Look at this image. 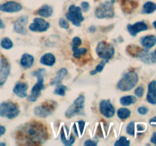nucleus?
Segmentation results:
<instances>
[{
  "mask_svg": "<svg viewBox=\"0 0 156 146\" xmlns=\"http://www.w3.org/2000/svg\"><path fill=\"white\" fill-rule=\"evenodd\" d=\"M16 139L23 144H41L49 138L47 127L40 121L24 123L16 132Z\"/></svg>",
  "mask_w": 156,
  "mask_h": 146,
  "instance_id": "nucleus-1",
  "label": "nucleus"
},
{
  "mask_svg": "<svg viewBox=\"0 0 156 146\" xmlns=\"http://www.w3.org/2000/svg\"><path fill=\"white\" fill-rule=\"evenodd\" d=\"M46 74V70L44 68H39L33 71L32 75L37 78V82L33 87L30 95L27 97V100L30 102H35L38 99L41 94V91L44 88V76Z\"/></svg>",
  "mask_w": 156,
  "mask_h": 146,
  "instance_id": "nucleus-2",
  "label": "nucleus"
},
{
  "mask_svg": "<svg viewBox=\"0 0 156 146\" xmlns=\"http://www.w3.org/2000/svg\"><path fill=\"white\" fill-rule=\"evenodd\" d=\"M138 81V75L135 71H129V72L125 73L122 78L117 83V88L123 92L129 91L136 86Z\"/></svg>",
  "mask_w": 156,
  "mask_h": 146,
  "instance_id": "nucleus-3",
  "label": "nucleus"
},
{
  "mask_svg": "<svg viewBox=\"0 0 156 146\" xmlns=\"http://www.w3.org/2000/svg\"><path fill=\"white\" fill-rule=\"evenodd\" d=\"M20 113L19 107L15 103L11 101H4L0 103V116L8 119H14Z\"/></svg>",
  "mask_w": 156,
  "mask_h": 146,
  "instance_id": "nucleus-4",
  "label": "nucleus"
},
{
  "mask_svg": "<svg viewBox=\"0 0 156 146\" xmlns=\"http://www.w3.org/2000/svg\"><path fill=\"white\" fill-rule=\"evenodd\" d=\"M114 0H109L99 5L95 10V16L98 18H112L114 17Z\"/></svg>",
  "mask_w": 156,
  "mask_h": 146,
  "instance_id": "nucleus-5",
  "label": "nucleus"
},
{
  "mask_svg": "<svg viewBox=\"0 0 156 146\" xmlns=\"http://www.w3.org/2000/svg\"><path fill=\"white\" fill-rule=\"evenodd\" d=\"M85 96L82 95V94L79 95L74 100L73 104L66 111V117L68 119H70L79 115V114L82 113V111L84 110V107H85Z\"/></svg>",
  "mask_w": 156,
  "mask_h": 146,
  "instance_id": "nucleus-6",
  "label": "nucleus"
},
{
  "mask_svg": "<svg viewBox=\"0 0 156 146\" xmlns=\"http://www.w3.org/2000/svg\"><path fill=\"white\" fill-rule=\"evenodd\" d=\"M96 53L102 59L108 61L114 57L115 50L112 44L108 43L105 41H101L96 47Z\"/></svg>",
  "mask_w": 156,
  "mask_h": 146,
  "instance_id": "nucleus-7",
  "label": "nucleus"
},
{
  "mask_svg": "<svg viewBox=\"0 0 156 146\" xmlns=\"http://www.w3.org/2000/svg\"><path fill=\"white\" fill-rule=\"evenodd\" d=\"M66 17L69 21H71L73 25L76 27H80L81 23L84 21L82 9L80 7L75 5H71L69 6V12L66 14Z\"/></svg>",
  "mask_w": 156,
  "mask_h": 146,
  "instance_id": "nucleus-8",
  "label": "nucleus"
},
{
  "mask_svg": "<svg viewBox=\"0 0 156 146\" xmlns=\"http://www.w3.org/2000/svg\"><path fill=\"white\" fill-rule=\"evenodd\" d=\"M56 102L53 100H47L34 108V114L38 117L46 118L53 113L56 109Z\"/></svg>",
  "mask_w": 156,
  "mask_h": 146,
  "instance_id": "nucleus-9",
  "label": "nucleus"
},
{
  "mask_svg": "<svg viewBox=\"0 0 156 146\" xmlns=\"http://www.w3.org/2000/svg\"><path fill=\"white\" fill-rule=\"evenodd\" d=\"M11 65L6 57L2 56L0 58V88L3 86L10 75Z\"/></svg>",
  "mask_w": 156,
  "mask_h": 146,
  "instance_id": "nucleus-10",
  "label": "nucleus"
},
{
  "mask_svg": "<svg viewBox=\"0 0 156 146\" xmlns=\"http://www.w3.org/2000/svg\"><path fill=\"white\" fill-rule=\"evenodd\" d=\"M50 23L44 18H35L33 22L29 25V30L33 32H45L50 28Z\"/></svg>",
  "mask_w": 156,
  "mask_h": 146,
  "instance_id": "nucleus-11",
  "label": "nucleus"
},
{
  "mask_svg": "<svg viewBox=\"0 0 156 146\" xmlns=\"http://www.w3.org/2000/svg\"><path fill=\"white\" fill-rule=\"evenodd\" d=\"M100 112L106 118H111L115 114V108L110 100H103L99 105Z\"/></svg>",
  "mask_w": 156,
  "mask_h": 146,
  "instance_id": "nucleus-12",
  "label": "nucleus"
},
{
  "mask_svg": "<svg viewBox=\"0 0 156 146\" xmlns=\"http://www.w3.org/2000/svg\"><path fill=\"white\" fill-rule=\"evenodd\" d=\"M22 9V5L15 1H9L0 5V11L8 13H15L20 12Z\"/></svg>",
  "mask_w": 156,
  "mask_h": 146,
  "instance_id": "nucleus-13",
  "label": "nucleus"
},
{
  "mask_svg": "<svg viewBox=\"0 0 156 146\" xmlns=\"http://www.w3.org/2000/svg\"><path fill=\"white\" fill-rule=\"evenodd\" d=\"M27 21H28V18L27 16L20 17L14 24V30L19 34L25 35L27 33L26 24H27Z\"/></svg>",
  "mask_w": 156,
  "mask_h": 146,
  "instance_id": "nucleus-14",
  "label": "nucleus"
},
{
  "mask_svg": "<svg viewBox=\"0 0 156 146\" xmlns=\"http://www.w3.org/2000/svg\"><path fill=\"white\" fill-rule=\"evenodd\" d=\"M127 30L131 36H136L137 33L148 30V25L143 21H140V22H136L133 24H128Z\"/></svg>",
  "mask_w": 156,
  "mask_h": 146,
  "instance_id": "nucleus-15",
  "label": "nucleus"
},
{
  "mask_svg": "<svg viewBox=\"0 0 156 146\" xmlns=\"http://www.w3.org/2000/svg\"><path fill=\"white\" fill-rule=\"evenodd\" d=\"M146 100L151 104H156V81H152L148 85Z\"/></svg>",
  "mask_w": 156,
  "mask_h": 146,
  "instance_id": "nucleus-16",
  "label": "nucleus"
},
{
  "mask_svg": "<svg viewBox=\"0 0 156 146\" xmlns=\"http://www.w3.org/2000/svg\"><path fill=\"white\" fill-rule=\"evenodd\" d=\"M27 89H28V85L25 82H18L15 85L13 88V91L17 96H18L21 98L27 97Z\"/></svg>",
  "mask_w": 156,
  "mask_h": 146,
  "instance_id": "nucleus-17",
  "label": "nucleus"
},
{
  "mask_svg": "<svg viewBox=\"0 0 156 146\" xmlns=\"http://www.w3.org/2000/svg\"><path fill=\"white\" fill-rule=\"evenodd\" d=\"M142 46L146 50H149L156 44V36L154 35H147L140 39Z\"/></svg>",
  "mask_w": 156,
  "mask_h": 146,
  "instance_id": "nucleus-18",
  "label": "nucleus"
},
{
  "mask_svg": "<svg viewBox=\"0 0 156 146\" xmlns=\"http://www.w3.org/2000/svg\"><path fill=\"white\" fill-rule=\"evenodd\" d=\"M138 6L137 0H122V9L126 13H132Z\"/></svg>",
  "mask_w": 156,
  "mask_h": 146,
  "instance_id": "nucleus-19",
  "label": "nucleus"
},
{
  "mask_svg": "<svg viewBox=\"0 0 156 146\" xmlns=\"http://www.w3.org/2000/svg\"><path fill=\"white\" fill-rule=\"evenodd\" d=\"M34 62V58L33 56L28 53H24L21 56L20 63L24 68H29L33 65Z\"/></svg>",
  "mask_w": 156,
  "mask_h": 146,
  "instance_id": "nucleus-20",
  "label": "nucleus"
},
{
  "mask_svg": "<svg viewBox=\"0 0 156 146\" xmlns=\"http://www.w3.org/2000/svg\"><path fill=\"white\" fill-rule=\"evenodd\" d=\"M40 62L41 64L47 66H53L56 62V57L52 53H45L40 59Z\"/></svg>",
  "mask_w": 156,
  "mask_h": 146,
  "instance_id": "nucleus-21",
  "label": "nucleus"
},
{
  "mask_svg": "<svg viewBox=\"0 0 156 146\" xmlns=\"http://www.w3.org/2000/svg\"><path fill=\"white\" fill-rule=\"evenodd\" d=\"M68 74V71L66 68H62L59 70V71L56 72V76H55L54 78H53L52 82H50V85H56L57 84H59L62 82V81L63 80L64 78Z\"/></svg>",
  "mask_w": 156,
  "mask_h": 146,
  "instance_id": "nucleus-22",
  "label": "nucleus"
},
{
  "mask_svg": "<svg viewBox=\"0 0 156 146\" xmlns=\"http://www.w3.org/2000/svg\"><path fill=\"white\" fill-rule=\"evenodd\" d=\"M53 10L51 6L48 5H44L37 11L36 14L43 18H49L53 15Z\"/></svg>",
  "mask_w": 156,
  "mask_h": 146,
  "instance_id": "nucleus-23",
  "label": "nucleus"
},
{
  "mask_svg": "<svg viewBox=\"0 0 156 146\" xmlns=\"http://www.w3.org/2000/svg\"><path fill=\"white\" fill-rule=\"evenodd\" d=\"M60 138H61V141H62V143H63L65 145H67V146L72 145V144H74L75 142V137L73 136V135H71L69 138H67V136H66V133L65 132H64L63 128H62V130H61Z\"/></svg>",
  "mask_w": 156,
  "mask_h": 146,
  "instance_id": "nucleus-24",
  "label": "nucleus"
},
{
  "mask_svg": "<svg viewBox=\"0 0 156 146\" xmlns=\"http://www.w3.org/2000/svg\"><path fill=\"white\" fill-rule=\"evenodd\" d=\"M156 10V4L152 2H147L143 5L142 13L143 14H152Z\"/></svg>",
  "mask_w": 156,
  "mask_h": 146,
  "instance_id": "nucleus-25",
  "label": "nucleus"
},
{
  "mask_svg": "<svg viewBox=\"0 0 156 146\" xmlns=\"http://www.w3.org/2000/svg\"><path fill=\"white\" fill-rule=\"evenodd\" d=\"M136 101V98L133 95L123 96L120 98V102L123 106H129L131 104H133Z\"/></svg>",
  "mask_w": 156,
  "mask_h": 146,
  "instance_id": "nucleus-26",
  "label": "nucleus"
},
{
  "mask_svg": "<svg viewBox=\"0 0 156 146\" xmlns=\"http://www.w3.org/2000/svg\"><path fill=\"white\" fill-rule=\"evenodd\" d=\"M131 115V112L127 108L122 107L117 110V116L120 120H126L129 118Z\"/></svg>",
  "mask_w": 156,
  "mask_h": 146,
  "instance_id": "nucleus-27",
  "label": "nucleus"
},
{
  "mask_svg": "<svg viewBox=\"0 0 156 146\" xmlns=\"http://www.w3.org/2000/svg\"><path fill=\"white\" fill-rule=\"evenodd\" d=\"M142 50H143V49H141L140 47L135 45H129V47H127L128 53L130 54V56H136V57H138L140 53H141Z\"/></svg>",
  "mask_w": 156,
  "mask_h": 146,
  "instance_id": "nucleus-28",
  "label": "nucleus"
},
{
  "mask_svg": "<svg viewBox=\"0 0 156 146\" xmlns=\"http://www.w3.org/2000/svg\"><path fill=\"white\" fill-rule=\"evenodd\" d=\"M73 50V57L76 58V59H80L82 56H85L87 53V52H88L87 49L85 48V47H82V48L78 47V48L73 49V50Z\"/></svg>",
  "mask_w": 156,
  "mask_h": 146,
  "instance_id": "nucleus-29",
  "label": "nucleus"
},
{
  "mask_svg": "<svg viewBox=\"0 0 156 146\" xmlns=\"http://www.w3.org/2000/svg\"><path fill=\"white\" fill-rule=\"evenodd\" d=\"M84 127H85V122L84 121H79L78 123H74L73 126V129H74L75 132L77 135V131H78V136L82 135V132L84 131Z\"/></svg>",
  "mask_w": 156,
  "mask_h": 146,
  "instance_id": "nucleus-30",
  "label": "nucleus"
},
{
  "mask_svg": "<svg viewBox=\"0 0 156 146\" xmlns=\"http://www.w3.org/2000/svg\"><path fill=\"white\" fill-rule=\"evenodd\" d=\"M56 87L54 90V94L59 96H65L66 91L67 88L65 85H62L61 83L56 85Z\"/></svg>",
  "mask_w": 156,
  "mask_h": 146,
  "instance_id": "nucleus-31",
  "label": "nucleus"
},
{
  "mask_svg": "<svg viewBox=\"0 0 156 146\" xmlns=\"http://www.w3.org/2000/svg\"><path fill=\"white\" fill-rule=\"evenodd\" d=\"M1 47L5 50H10L13 47V43L9 37H5L2 40Z\"/></svg>",
  "mask_w": 156,
  "mask_h": 146,
  "instance_id": "nucleus-32",
  "label": "nucleus"
},
{
  "mask_svg": "<svg viewBox=\"0 0 156 146\" xmlns=\"http://www.w3.org/2000/svg\"><path fill=\"white\" fill-rule=\"evenodd\" d=\"M108 60H104V61H101V62H100V63L98 64V65L96 66V68H94L93 71H91V72H90V74L91 75H94L97 74L98 72H101V71H103L104 68H105V64H106V62H108Z\"/></svg>",
  "mask_w": 156,
  "mask_h": 146,
  "instance_id": "nucleus-33",
  "label": "nucleus"
},
{
  "mask_svg": "<svg viewBox=\"0 0 156 146\" xmlns=\"http://www.w3.org/2000/svg\"><path fill=\"white\" fill-rule=\"evenodd\" d=\"M129 144H130V142L128 140V138L125 136H121L114 143L115 146H129Z\"/></svg>",
  "mask_w": 156,
  "mask_h": 146,
  "instance_id": "nucleus-34",
  "label": "nucleus"
},
{
  "mask_svg": "<svg viewBox=\"0 0 156 146\" xmlns=\"http://www.w3.org/2000/svg\"><path fill=\"white\" fill-rule=\"evenodd\" d=\"M126 132L129 135H134L135 134V123L134 122H130L126 126Z\"/></svg>",
  "mask_w": 156,
  "mask_h": 146,
  "instance_id": "nucleus-35",
  "label": "nucleus"
},
{
  "mask_svg": "<svg viewBox=\"0 0 156 146\" xmlns=\"http://www.w3.org/2000/svg\"><path fill=\"white\" fill-rule=\"evenodd\" d=\"M81 45H82V40H81L79 36H76V37L73 38V41H72V43H71L72 50L78 48V47H80Z\"/></svg>",
  "mask_w": 156,
  "mask_h": 146,
  "instance_id": "nucleus-36",
  "label": "nucleus"
},
{
  "mask_svg": "<svg viewBox=\"0 0 156 146\" xmlns=\"http://www.w3.org/2000/svg\"><path fill=\"white\" fill-rule=\"evenodd\" d=\"M59 24L62 28L63 29H69V24L68 21L64 18H60L59 21Z\"/></svg>",
  "mask_w": 156,
  "mask_h": 146,
  "instance_id": "nucleus-37",
  "label": "nucleus"
},
{
  "mask_svg": "<svg viewBox=\"0 0 156 146\" xmlns=\"http://www.w3.org/2000/svg\"><path fill=\"white\" fill-rule=\"evenodd\" d=\"M143 94H144V88H143L142 86L138 87V88L135 90L136 96L140 97V98H141V97H143Z\"/></svg>",
  "mask_w": 156,
  "mask_h": 146,
  "instance_id": "nucleus-38",
  "label": "nucleus"
},
{
  "mask_svg": "<svg viewBox=\"0 0 156 146\" xmlns=\"http://www.w3.org/2000/svg\"><path fill=\"white\" fill-rule=\"evenodd\" d=\"M90 9L89 3L87 2H82L81 3V9L82 11H83L84 12H87Z\"/></svg>",
  "mask_w": 156,
  "mask_h": 146,
  "instance_id": "nucleus-39",
  "label": "nucleus"
},
{
  "mask_svg": "<svg viewBox=\"0 0 156 146\" xmlns=\"http://www.w3.org/2000/svg\"><path fill=\"white\" fill-rule=\"evenodd\" d=\"M149 112V109L146 106H140L138 108V113L141 115H146Z\"/></svg>",
  "mask_w": 156,
  "mask_h": 146,
  "instance_id": "nucleus-40",
  "label": "nucleus"
},
{
  "mask_svg": "<svg viewBox=\"0 0 156 146\" xmlns=\"http://www.w3.org/2000/svg\"><path fill=\"white\" fill-rule=\"evenodd\" d=\"M98 144V141H94V140H86L84 143V145L85 146H95Z\"/></svg>",
  "mask_w": 156,
  "mask_h": 146,
  "instance_id": "nucleus-41",
  "label": "nucleus"
},
{
  "mask_svg": "<svg viewBox=\"0 0 156 146\" xmlns=\"http://www.w3.org/2000/svg\"><path fill=\"white\" fill-rule=\"evenodd\" d=\"M151 142L156 144V132H154V133L152 134V138H151Z\"/></svg>",
  "mask_w": 156,
  "mask_h": 146,
  "instance_id": "nucleus-42",
  "label": "nucleus"
},
{
  "mask_svg": "<svg viewBox=\"0 0 156 146\" xmlns=\"http://www.w3.org/2000/svg\"><path fill=\"white\" fill-rule=\"evenodd\" d=\"M5 132V128L2 126H0V137L4 135Z\"/></svg>",
  "mask_w": 156,
  "mask_h": 146,
  "instance_id": "nucleus-43",
  "label": "nucleus"
},
{
  "mask_svg": "<svg viewBox=\"0 0 156 146\" xmlns=\"http://www.w3.org/2000/svg\"><path fill=\"white\" fill-rule=\"evenodd\" d=\"M149 123H150V124H152V125L153 124V123H156V116L151 119V120H149Z\"/></svg>",
  "mask_w": 156,
  "mask_h": 146,
  "instance_id": "nucleus-44",
  "label": "nucleus"
},
{
  "mask_svg": "<svg viewBox=\"0 0 156 146\" xmlns=\"http://www.w3.org/2000/svg\"><path fill=\"white\" fill-rule=\"evenodd\" d=\"M4 27H5L4 23H3L2 20L1 18H0V28H4Z\"/></svg>",
  "mask_w": 156,
  "mask_h": 146,
  "instance_id": "nucleus-45",
  "label": "nucleus"
},
{
  "mask_svg": "<svg viewBox=\"0 0 156 146\" xmlns=\"http://www.w3.org/2000/svg\"><path fill=\"white\" fill-rule=\"evenodd\" d=\"M145 126H141V125H138V130H144Z\"/></svg>",
  "mask_w": 156,
  "mask_h": 146,
  "instance_id": "nucleus-46",
  "label": "nucleus"
},
{
  "mask_svg": "<svg viewBox=\"0 0 156 146\" xmlns=\"http://www.w3.org/2000/svg\"><path fill=\"white\" fill-rule=\"evenodd\" d=\"M89 30H91V32H94V30H96V28H95V27H90V28H89Z\"/></svg>",
  "mask_w": 156,
  "mask_h": 146,
  "instance_id": "nucleus-47",
  "label": "nucleus"
},
{
  "mask_svg": "<svg viewBox=\"0 0 156 146\" xmlns=\"http://www.w3.org/2000/svg\"><path fill=\"white\" fill-rule=\"evenodd\" d=\"M153 26H154V27H155V29L156 30V21H155L153 22Z\"/></svg>",
  "mask_w": 156,
  "mask_h": 146,
  "instance_id": "nucleus-48",
  "label": "nucleus"
},
{
  "mask_svg": "<svg viewBox=\"0 0 156 146\" xmlns=\"http://www.w3.org/2000/svg\"><path fill=\"white\" fill-rule=\"evenodd\" d=\"M0 145H5V143H0Z\"/></svg>",
  "mask_w": 156,
  "mask_h": 146,
  "instance_id": "nucleus-49",
  "label": "nucleus"
},
{
  "mask_svg": "<svg viewBox=\"0 0 156 146\" xmlns=\"http://www.w3.org/2000/svg\"><path fill=\"white\" fill-rule=\"evenodd\" d=\"M153 53H154V55L156 56V50H155V52H153Z\"/></svg>",
  "mask_w": 156,
  "mask_h": 146,
  "instance_id": "nucleus-50",
  "label": "nucleus"
}]
</instances>
